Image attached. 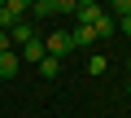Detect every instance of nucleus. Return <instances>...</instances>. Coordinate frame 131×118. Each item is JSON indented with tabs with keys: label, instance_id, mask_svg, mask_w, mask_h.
<instances>
[{
	"label": "nucleus",
	"instance_id": "obj_13",
	"mask_svg": "<svg viewBox=\"0 0 131 118\" xmlns=\"http://www.w3.org/2000/svg\"><path fill=\"white\" fill-rule=\"evenodd\" d=\"M118 31H122V35H131V18H118Z\"/></svg>",
	"mask_w": 131,
	"mask_h": 118
},
{
	"label": "nucleus",
	"instance_id": "obj_12",
	"mask_svg": "<svg viewBox=\"0 0 131 118\" xmlns=\"http://www.w3.org/2000/svg\"><path fill=\"white\" fill-rule=\"evenodd\" d=\"M114 13H118V18H131V0H114ZM114 13H109V18H114Z\"/></svg>",
	"mask_w": 131,
	"mask_h": 118
},
{
	"label": "nucleus",
	"instance_id": "obj_14",
	"mask_svg": "<svg viewBox=\"0 0 131 118\" xmlns=\"http://www.w3.org/2000/svg\"><path fill=\"white\" fill-rule=\"evenodd\" d=\"M0 52H9V35L5 31H0Z\"/></svg>",
	"mask_w": 131,
	"mask_h": 118
},
{
	"label": "nucleus",
	"instance_id": "obj_1",
	"mask_svg": "<svg viewBox=\"0 0 131 118\" xmlns=\"http://www.w3.org/2000/svg\"><path fill=\"white\" fill-rule=\"evenodd\" d=\"M22 13H31V5H26V0H5V5H0V31H13L18 22H22Z\"/></svg>",
	"mask_w": 131,
	"mask_h": 118
},
{
	"label": "nucleus",
	"instance_id": "obj_9",
	"mask_svg": "<svg viewBox=\"0 0 131 118\" xmlns=\"http://www.w3.org/2000/svg\"><path fill=\"white\" fill-rule=\"evenodd\" d=\"M57 13V0H35L31 5V18H52Z\"/></svg>",
	"mask_w": 131,
	"mask_h": 118
},
{
	"label": "nucleus",
	"instance_id": "obj_3",
	"mask_svg": "<svg viewBox=\"0 0 131 118\" xmlns=\"http://www.w3.org/2000/svg\"><path fill=\"white\" fill-rule=\"evenodd\" d=\"M101 13H105V9L96 5V0H74V18H79V26H92Z\"/></svg>",
	"mask_w": 131,
	"mask_h": 118
},
{
	"label": "nucleus",
	"instance_id": "obj_15",
	"mask_svg": "<svg viewBox=\"0 0 131 118\" xmlns=\"http://www.w3.org/2000/svg\"><path fill=\"white\" fill-rule=\"evenodd\" d=\"M127 92H131V79H127Z\"/></svg>",
	"mask_w": 131,
	"mask_h": 118
},
{
	"label": "nucleus",
	"instance_id": "obj_8",
	"mask_svg": "<svg viewBox=\"0 0 131 118\" xmlns=\"http://www.w3.org/2000/svg\"><path fill=\"white\" fill-rule=\"evenodd\" d=\"M92 31H96V39H109V35H114V18H109V13H101V18L92 22Z\"/></svg>",
	"mask_w": 131,
	"mask_h": 118
},
{
	"label": "nucleus",
	"instance_id": "obj_5",
	"mask_svg": "<svg viewBox=\"0 0 131 118\" xmlns=\"http://www.w3.org/2000/svg\"><path fill=\"white\" fill-rule=\"evenodd\" d=\"M31 39H35V22H31V18H22V22L9 31V44H31Z\"/></svg>",
	"mask_w": 131,
	"mask_h": 118
},
{
	"label": "nucleus",
	"instance_id": "obj_11",
	"mask_svg": "<svg viewBox=\"0 0 131 118\" xmlns=\"http://www.w3.org/2000/svg\"><path fill=\"white\" fill-rule=\"evenodd\" d=\"M39 74H44V79H57V74H61V61H52V57H44V61H39Z\"/></svg>",
	"mask_w": 131,
	"mask_h": 118
},
{
	"label": "nucleus",
	"instance_id": "obj_4",
	"mask_svg": "<svg viewBox=\"0 0 131 118\" xmlns=\"http://www.w3.org/2000/svg\"><path fill=\"white\" fill-rule=\"evenodd\" d=\"M44 57H48V52H44V39H31V44H22V52H18V61H31V66H39Z\"/></svg>",
	"mask_w": 131,
	"mask_h": 118
},
{
	"label": "nucleus",
	"instance_id": "obj_2",
	"mask_svg": "<svg viewBox=\"0 0 131 118\" xmlns=\"http://www.w3.org/2000/svg\"><path fill=\"white\" fill-rule=\"evenodd\" d=\"M44 52L52 57V61H61L66 52H74V44H70V31H52V35L44 39Z\"/></svg>",
	"mask_w": 131,
	"mask_h": 118
},
{
	"label": "nucleus",
	"instance_id": "obj_6",
	"mask_svg": "<svg viewBox=\"0 0 131 118\" xmlns=\"http://www.w3.org/2000/svg\"><path fill=\"white\" fill-rule=\"evenodd\" d=\"M70 44H74V48H92V44H101V39H96L92 26H74V31H70Z\"/></svg>",
	"mask_w": 131,
	"mask_h": 118
},
{
	"label": "nucleus",
	"instance_id": "obj_10",
	"mask_svg": "<svg viewBox=\"0 0 131 118\" xmlns=\"http://www.w3.org/2000/svg\"><path fill=\"white\" fill-rule=\"evenodd\" d=\"M105 66H109V61H105V52H92V57H88V74H92V79L105 74Z\"/></svg>",
	"mask_w": 131,
	"mask_h": 118
},
{
	"label": "nucleus",
	"instance_id": "obj_7",
	"mask_svg": "<svg viewBox=\"0 0 131 118\" xmlns=\"http://www.w3.org/2000/svg\"><path fill=\"white\" fill-rule=\"evenodd\" d=\"M18 66H22V61H18V52H0V79H13Z\"/></svg>",
	"mask_w": 131,
	"mask_h": 118
}]
</instances>
